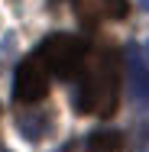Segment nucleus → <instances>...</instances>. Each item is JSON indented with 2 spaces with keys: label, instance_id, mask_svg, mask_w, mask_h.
<instances>
[{
  "label": "nucleus",
  "instance_id": "nucleus-6",
  "mask_svg": "<svg viewBox=\"0 0 149 152\" xmlns=\"http://www.w3.org/2000/svg\"><path fill=\"white\" fill-rule=\"evenodd\" d=\"M65 152H123V133L117 129H97L81 142H68Z\"/></svg>",
  "mask_w": 149,
  "mask_h": 152
},
{
  "label": "nucleus",
  "instance_id": "nucleus-2",
  "mask_svg": "<svg viewBox=\"0 0 149 152\" xmlns=\"http://www.w3.org/2000/svg\"><path fill=\"white\" fill-rule=\"evenodd\" d=\"M32 55L39 58V65H42L49 75H55V78H75V75H81V68H84L88 42L78 39V36H71V32H55V36L42 39Z\"/></svg>",
  "mask_w": 149,
  "mask_h": 152
},
{
  "label": "nucleus",
  "instance_id": "nucleus-1",
  "mask_svg": "<svg viewBox=\"0 0 149 152\" xmlns=\"http://www.w3.org/2000/svg\"><path fill=\"white\" fill-rule=\"evenodd\" d=\"M120 75H123V55L117 49H101L91 65L81 71V84L75 94L78 113L94 117H114L120 107Z\"/></svg>",
  "mask_w": 149,
  "mask_h": 152
},
{
  "label": "nucleus",
  "instance_id": "nucleus-3",
  "mask_svg": "<svg viewBox=\"0 0 149 152\" xmlns=\"http://www.w3.org/2000/svg\"><path fill=\"white\" fill-rule=\"evenodd\" d=\"M13 97H16V104H39V100L49 97V71L39 65L36 55H29L16 65Z\"/></svg>",
  "mask_w": 149,
  "mask_h": 152
},
{
  "label": "nucleus",
  "instance_id": "nucleus-8",
  "mask_svg": "<svg viewBox=\"0 0 149 152\" xmlns=\"http://www.w3.org/2000/svg\"><path fill=\"white\" fill-rule=\"evenodd\" d=\"M139 3H143V10H149V0H139Z\"/></svg>",
  "mask_w": 149,
  "mask_h": 152
},
{
  "label": "nucleus",
  "instance_id": "nucleus-4",
  "mask_svg": "<svg viewBox=\"0 0 149 152\" xmlns=\"http://www.w3.org/2000/svg\"><path fill=\"white\" fill-rule=\"evenodd\" d=\"M123 75H126V91L133 104H149V61L136 42L123 49Z\"/></svg>",
  "mask_w": 149,
  "mask_h": 152
},
{
  "label": "nucleus",
  "instance_id": "nucleus-7",
  "mask_svg": "<svg viewBox=\"0 0 149 152\" xmlns=\"http://www.w3.org/2000/svg\"><path fill=\"white\" fill-rule=\"evenodd\" d=\"M101 10L110 20H123L126 16V0H101Z\"/></svg>",
  "mask_w": 149,
  "mask_h": 152
},
{
  "label": "nucleus",
  "instance_id": "nucleus-5",
  "mask_svg": "<svg viewBox=\"0 0 149 152\" xmlns=\"http://www.w3.org/2000/svg\"><path fill=\"white\" fill-rule=\"evenodd\" d=\"M16 129H20V136H26L29 142H39V139L52 136L55 113H52V110H42V107H36V110H16Z\"/></svg>",
  "mask_w": 149,
  "mask_h": 152
}]
</instances>
